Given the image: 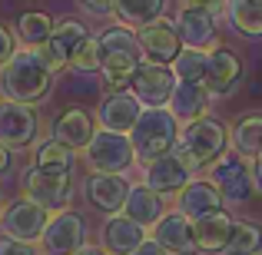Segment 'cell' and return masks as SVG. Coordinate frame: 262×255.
Here are the masks:
<instances>
[{"label":"cell","mask_w":262,"mask_h":255,"mask_svg":"<svg viewBox=\"0 0 262 255\" xmlns=\"http://www.w3.org/2000/svg\"><path fill=\"white\" fill-rule=\"evenodd\" d=\"M100 50H103V83L110 89H123L126 83H133L136 70L143 63V47L136 40V33H129V27H110L100 37Z\"/></svg>","instance_id":"obj_2"},{"label":"cell","mask_w":262,"mask_h":255,"mask_svg":"<svg viewBox=\"0 0 262 255\" xmlns=\"http://www.w3.org/2000/svg\"><path fill=\"white\" fill-rule=\"evenodd\" d=\"M192 236H196V245L203 252H223L232 236V219L226 212H212L206 219H196L192 222Z\"/></svg>","instance_id":"obj_22"},{"label":"cell","mask_w":262,"mask_h":255,"mask_svg":"<svg viewBox=\"0 0 262 255\" xmlns=\"http://www.w3.org/2000/svg\"><path fill=\"white\" fill-rule=\"evenodd\" d=\"M143 242H146L143 239V225L133 222L129 216H116L113 212L106 219V225H103V249H106V255H129Z\"/></svg>","instance_id":"obj_20"},{"label":"cell","mask_w":262,"mask_h":255,"mask_svg":"<svg viewBox=\"0 0 262 255\" xmlns=\"http://www.w3.org/2000/svg\"><path fill=\"white\" fill-rule=\"evenodd\" d=\"M93 120H90L86 109L80 106H70L67 113L57 116V123H53V140H60L63 146L70 149H86L90 140H93Z\"/></svg>","instance_id":"obj_21"},{"label":"cell","mask_w":262,"mask_h":255,"mask_svg":"<svg viewBox=\"0 0 262 255\" xmlns=\"http://www.w3.org/2000/svg\"><path fill=\"white\" fill-rule=\"evenodd\" d=\"M143 106L136 100V93H126V89H113L106 100L96 109V120H100L103 129H113V133H129L140 120Z\"/></svg>","instance_id":"obj_15"},{"label":"cell","mask_w":262,"mask_h":255,"mask_svg":"<svg viewBox=\"0 0 262 255\" xmlns=\"http://www.w3.org/2000/svg\"><path fill=\"white\" fill-rule=\"evenodd\" d=\"M83 159L93 172H123L129 163L136 159V149L133 143L126 140L123 133H113V129H100L93 133L90 146L83 149Z\"/></svg>","instance_id":"obj_6"},{"label":"cell","mask_w":262,"mask_h":255,"mask_svg":"<svg viewBox=\"0 0 262 255\" xmlns=\"http://www.w3.org/2000/svg\"><path fill=\"white\" fill-rule=\"evenodd\" d=\"M179 212H183L189 222L206 219L212 212H223V192L216 189L212 179H192L179 189Z\"/></svg>","instance_id":"obj_17"},{"label":"cell","mask_w":262,"mask_h":255,"mask_svg":"<svg viewBox=\"0 0 262 255\" xmlns=\"http://www.w3.org/2000/svg\"><path fill=\"white\" fill-rule=\"evenodd\" d=\"M166 0H113V13L123 27H146L163 13Z\"/></svg>","instance_id":"obj_26"},{"label":"cell","mask_w":262,"mask_h":255,"mask_svg":"<svg viewBox=\"0 0 262 255\" xmlns=\"http://www.w3.org/2000/svg\"><path fill=\"white\" fill-rule=\"evenodd\" d=\"M13 53H17V47H13V33L7 30L4 24H0V66H4L7 60L13 57Z\"/></svg>","instance_id":"obj_35"},{"label":"cell","mask_w":262,"mask_h":255,"mask_svg":"<svg viewBox=\"0 0 262 255\" xmlns=\"http://www.w3.org/2000/svg\"><path fill=\"white\" fill-rule=\"evenodd\" d=\"M262 249V232L249 222H232V236L226 245V255H259Z\"/></svg>","instance_id":"obj_31"},{"label":"cell","mask_w":262,"mask_h":255,"mask_svg":"<svg viewBox=\"0 0 262 255\" xmlns=\"http://www.w3.org/2000/svg\"><path fill=\"white\" fill-rule=\"evenodd\" d=\"M129 196V182L120 172H93L86 179V199L103 212H120Z\"/></svg>","instance_id":"obj_19"},{"label":"cell","mask_w":262,"mask_h":255,"mask_svg":"<svg viewBox=\"0 0 262 255\" xmlns=\"http://www.w3.org/2000/svg\"><path fill=\"white\" fill-rule=\"evenodd\" d=\"M40 242H43L47 255H77L86 245V222L77 212L63 209V212H57V216H50Z\"/></svg>","instance_id":"obj_8"},{"label":"cell","mask_w":262,"mask_h":255,"mask_svg":"<svg viewBox=\"0 0 262 255\" xmlns=\"http://www.w3.org/2000/svg\"><path fill=\"white\" fill-rule=\"evenodd\" d=\"M153 242H160L169 255H196V236H192V222L183 212H166L160 222L153 225Z\"/></svg>","instance_id":"obj_16"},{"label":"cell","mask_w":262,"mask_h":255,"mask_svg":"<svg viewBox=\"0 0 262 255\" xmlns=\"http://www.w3.org/2000/svg\"><path fill=\"white\" fill-rule=\"evenodd\" d=\"M229 20L246 37H262V0H226Z\"/></svg>","instance_id":"obj_27"},{"label":"cell","mask_w":262,"mask_h":255,"mask_svg":"<svg viewBox=\"0 0 262 255\" xmlns=\"http://www.w3.org/2000/svg\"><path fill=\"white\" fill-rule=\"evenodd\" d=\"M80 7H86L90 13H100L103 17V13L113 10V0H80Z\"/></svg>","instance_id":"obj_36"},{"label":"cell","mask_w":262,"mask_h":255,"mask_svg":"<svg viewBox=\"0 0 262 255\" xmlns=\"http://www.w3.org/2000/svg\"><path fill=\"white\" fill-rule=\"evenodd\" d=\"M50 30H53V20L47 17V13H40V10L20 13V20H17V37L24 40L27 47H33V50L47 43V37H50Z\"/></svg>","instance_id":"obj_29"},{"label":"cell","mask_w":262,"mask_h":255,"mask_svg":"<svg viewBox=\"0 0 262 255\" xmlns=\"http://www.w3.org/2000/svg\"><path fill=\"white\" fill-rule=\"evenodd\" d=\"M86 37H90V33H86V27L80 24V20H60V24H53L47 43L37 47V53L43 57V63L57 73V70H63V66H70L77 47L83 43Z\"/></svg>","instance_id":"obj_10"},{"label":"cell","mask_w":262,"mask_h":255,"mask_svg":"<svg viewBox=\"0 0 262 255\" xmlns=\"http://www.w3.org/2000/svg\"><path fill=\"white\" fill-rule=\"evenodd\" d=\"M40 120L33 113L30 103H17V100H0V143L7 149H27L37 140Z\"/></svg>","instance_id":"obj_7"},{"label":"cell","mask_w":262,"mask_h":255,"mask_svg":"<svg viewBox=\"0 0 262 255\" xmlns=\"http://www.w3.org/2000/svg\"><path fill=\"white\" fill-rule=\"evenodd\" d=\"M209 179L216 182V189L223 192V199H229V202H246V199L252 196V182H256V179L249 176V169H246V163L236 159V156H226V159L212 163Z\"/></svg>","instance_id":"obj_13"},{"label":"cell","mask_w":262,"mask_h":255,"mask_svg":"<svg viewBox=\"0 0 262 255\" xmlns=\"http://www.w3.org/2000/svg\"><path fill=\"white\" fill-rule=\"evenodd\" d=\"M77 255H106V252H100V249H90V245H83Z\"/></svg>","instance_id":"obj_41"},{"label":"cell","mask_w":262,"mask_h":255,"mask_svg":"<svg viewBox=\"0 0 262 255\" xmlns=\"http://www.w3.org/2000/svg\"><path fill=\"white\" fill-rule=\"evenodd\" d=\"M173 116L176 120H203L206 116V106H209V89L203 83H186L179 80V86L173 89Z\"/></svg>","instance_id":"obj_25"},{"label":"cell","mask_w":262,"mask_h":255,"mask_svg":"<svg viewBox=\"0 0 262 255\" xmlns=\"http://www.w3.org/2000/svg\"><path fill=\"white\" fill-rule=\"evenodd\" d=\"M176 27H179V40L186 47H209L216 40V17H212V7H183L176 17Z\"/></svg>","instance_id":"obj_18"},{"label":"cell","mask_w":262,"mask_h":255,"mask_svg":"<svg viewBox=\"0 0 262 255\" xmlns=\"http://www.w3.org/2000/svg\"><path fill=\"white\" fill-rule=\"evenodd\" d=\"M129 143H133L136 156L143 163H153L160 156H166V149L176 146V116L166 113L163 106L143 109L136 126L129 129Z\"/></svg>","instance_id":"obj_3"},{"label":"cell","mask_w":262,"mask_h":255,"mask_svg":"<svg viewBox=\"0 0 262 255\" xmlns=\"http://www.w3.org/2000/svg\"><path fill=\"white\" fill-rule=\"evenodd\" d=\"M73 153H77V149L63 146L60 140H47V143H40L37 153H33V166L50 169V172H70L73 169Z\"/></svg>","instance_id":"obj_28"},{"label":"cell","mask_w":262,"mask_h":255,"mask_svg":"<svg viewBox=\"0 0 262 255\" xmlns=\"http://www.w3.org/2000/svg\"><path fill=\"white\" fill-rule=\"evenodd\" d=\"M226 149V129L219 126L216 120H192L189 129L183 133V140L176 143V159L189 169H199V166H212V163L223 156Z\"/></svg>","instance_id":"obj_4"},{"label":"cell","mask_w":262,"mask_h":255,"mask_svg":"<svg viewBox=\"0 0 262 255\" xmlns=\"http://www.w3.org/2000/svg\"><path fill=\"white\" fill-rule=\"evenodd\" d=\"M53 86V70L43 63L33 47L27 50H17L4 66H0V93L7 100H17V103H40Z\"/></svg>","instance_id":"obj_1"},{"label":"cell","mask_w":262,"mask_h":255,"mask_svg":"<svg viewBox=\"0 0 262 255\" xmlns=\"http://www.w3.org/2000/svg\"><path fill=\"white\" fill-rule=\"evenodd\" d=\"M146 186L153 192H179L186 186V166L176 156H160V159L146 163Z\"/></svg>","instance_id":"obj_23"},{"label":"cell","mask_w":262,"mask_h":255,"mask_svg":"<svg viewBox=\"0 0 262 255\" xmlns=\"http://www.w3.org/2000/svg\"><path fill=\"white\" fill-rule=\"evenodd\" d=\"M219 4V0H186V7H212Z\"/></svg>","instance_id":"obj_39"},{"label":"cell","mask_w":262,"mask_h":255,"mask_svg":"<svg viewBox=\"0 0 262 255\" xmlns=\"http://www.w3.org/2000/svg\"><path fill=\"white\" fill-rule=\"evenodd\" d=\"M123 216H129L140 225H156L163 216L160 192H153L149 186H129V196L123 202Z\"/></svg>","instance_id":"obj_24"},{"label":"cell","mask_w":262,"mask_h":255,"mask_svg":"<svg viewBox=\"0 0 262 255\" xmlns=\"http://www.w3.org/2000/svg\"><path fill=\"white\" fill-rule=\"evenodd\" d=\"M256 186L262 189V153H259V163H256Z\"/></svg>","instance_id":"obj_40"},{"label":"cell","mask_w":262,"mask_h":255,"mask_svg":"<svg viewBox=\"0 0 262 255\" xmlns=\"http://www.w3.org/2000/svg\"><path fill=\"white\" fill-rule=\"evenodd\" d=\"M232 146L239 156H259L262 153V116H246L232 129Z\"/></svg>","instance_id":"obj_30"},{"label":"cell","mask_w":262,"mask_h":255,"mask_svg":"<svg viewBox=\"0 0 262 255\" xmlns=\"http://www.w3.org/2000/svg\"><path fill=\"white\" fill-rule=\"evenodd\" d=\"M47 222H50L47 209H43V205H37L33 199H27V196L24 199H13V202L0 212L4 236H13V239H20V242H37V239L43 236Z\"/></svg>","instance_id":"obj_9"},{"label":"cell","mask_w":262,"mask_h":255,"mask_svg":"<svg viewBox=\"0 0 262 255\" xmlns=\"http://www.w3.org/2000/svg\"><path fill=\"white\" fill-rule=\"evenodd\" d=\"M176 89V73L169 70L166 63H140V70H136L133 77V93L136 100L149 103V106H160V103H166L169 96H173Z\"/></svg>","instance_id":"obj_14"},{"label":"cell","mask_w":262,"mask_h":255,"mask_svg":"<svg viewBox=\"0 0 262 255\" xmlns=\"http://www.w3.org/2000/svg\"><path fill=\"white\" fill-rule=\"evenodd\" d=\"M24 196L33 199L37 205H43L47 212H63L73 199V179L70 172H50L30 166L24 172Z\"/></svg>","instance_id":"obj_5"},{"label":"cell","mask_w":262,"mask_h":255,"mask_svg":"<svg viewBox=\"0 0 262 255\" xmlns=\"http://www.w3.org/2000/svg\"><path fill=\"white\" fill-rule=\"evenodd\" d=\"M7 169H10V149H7L4 143H0V176H4Z\"/></svg>","instance_id":"obj_38"},{"label":"cell","mask_w":262,"mask_h":255,"mask_svg":"<svg viewBox=\"0 0 262 255\" xmlns=\"http://www.w3.org/2000/svg\"><path fill=\"white\" fill-rule=\"evenodd\" d=\"M206 50H196V47H183L179 57L173 60V73L186 83H199L203 80V70H206Z\"/></svg>","instance_id":"obj_32"},{"label":"cell","mask_w":262,"mask_h":255,"mask_svg":"<svg viewBox=\"0 0 262 255\" xmlns=\"http://www.w3.org/2000/svg\"><path fill=\"white\" fill-rule=\"evenodd\" d=\"M136 40H140V47H143V53H146L153 63H173V60L179 57V30H176V24L173 20H166V17H156L153 24H146V27H140V33H136Z\"/></svg>","instance_id":"obj_11"},{"label":"cell","mask_w":262,"mask_h":255,"mask_svg":"<svg viewBox=\"0 0 262 255\" xmlns=\"http://www.w3.org/2000/svg\"><path fill=\"white\" fill-rule=\"evenodd\" d=\"M70 66L77 73H93L103 66V50H100V37H86L83 43L77 47V53H73Z\"/></svg>","instance_id":"obj_33"},{"label":"cell","mask_w":262,"mask_h":255,"mask_svg":"<svg viewBox=\"0 0 262 255\" xmlns=\"http://www.w3.org/2000/svg\"><path fill=\"white\" fill-rule=\"evenodd\" d=\"M239 80H243V63H239V57L232 50H226V47H216V50H209V57H206V70H203V83L209 93L216 96H226L232 93V89L239 86Z\"/></svg>","instance_id":"obj_12"},{"label":"cell","mask_w":262,"mask_h":255,"mask_svg":"<svg viewBox=\"0 0 262 255\" xmlns=\"http://www.w3.org/2000/svg\"><path fill=\"white\" fill-rule=\"evenodd\" d=\"M0 255H37V245L20 242L13 236H0Z\"/></svg>","instance_id":"obj_34"},{"label":"cell","mask_w":262,"mask_h":255,"mask_svg":"<svg viewBox=\"0 0 262 255\" xmlns=\"http://www.w3.org/2000/svg\"><path fill=\"white\" fill-rule=\"evenodd\" d=\"M129 255H169V252L163 249L160 242H143L140 249H133V252H129Z\"/></svg>","instance_id":"obj_37"}]
</instances>
